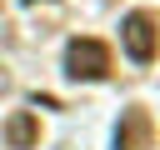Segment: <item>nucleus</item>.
I'll list each match as a JSON object with an SVG mask.
<instances>
[{
    "instance_id": "obj_1",
    "label": "nucleus",
    "mask_w": 160,
    "mask_h": 150,
    "mask_svg": "<svg viewBox=\"0 0 160 150\" xmlns=\"http://www.w3.org/2000/svg\"><path fill=\"white\" fill-rule=\"evenodd\" d=\"M120 45H125V55H130L135 65H150V60L160 55V20H155L150 10H130V15L120 20Z\"/></svg>"
},
{
    "instance_id": "obj_2",
    "label": "nucleus",
    "mask_w": 160,
    "mask_h": 150,
    "mask_svg": "<svg viewBox=\"0 0 160 150\" xmlns=\"http://www.w3.org/2000/svg\"><path fill=\"white\" fill-rule=\"evenodd\" d=\"M65 75L70 80H105L110 75V45L95 35H75L65 45Z\"/></svg>"
},
{
    "instance_id": "obj_3",
    "label": "nucleus",
    "mask_w": 160,
    "mask_h": 150,
    "mask_svg": "<svg viewBox=\"0 0 160 150\" xmlns=\"http://www.w3.org/2000/svg\"><path fill=\"white\" fill-rule=\"evenodd\" d=\"M155 145V120L145 105H130L115 125V150H150Z\"/></svg>"
},
{
    "instance_id": "obj_4",
    "label": "nucleus",
    "mask_w": 160,
    "mask_h": 150,
    "mask_svg": "<svg viewBox=\"0 0 160 150\" xmlns=\"http://www.w3.org/2000/svg\"><path fill=\"white\" fill-rule=\"evenodd\" d=\"M5 140H10V150H30V145L40 140V120H35L30 110H15V115L5 120Z\"/></svg>"
}]
</instances>
